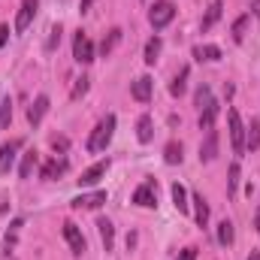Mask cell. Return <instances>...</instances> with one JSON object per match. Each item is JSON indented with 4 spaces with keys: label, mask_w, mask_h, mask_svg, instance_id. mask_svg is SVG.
Instances as JSON below:
<instances>
[{
    "label": "cell",
    "mask_w": 260,
    "mask_h": 260,
    "mask_svg": "<svg viewBox=\"0 0 260 260\" xmlns=\"http://www.w3.org/2000/svg\"><path fill=\"white\" fill-rule=\"evenodd\" d=\"M218 242H221V245H230V242H233V224H230V221H221V224H218Z\"/></svg>",
    "instance_id": "29"
},
{
    "label": "cell",
    "mask_w": 260,
    "mask_h": 260,
    "mask_svg": "<svg viewBox=\"0 0 260 260\" xmlns=\"http://www.w3.org/2000/svg\"><path fill=\"white\" fill-rule=\"evenodd\" d=\"M221 12H224V3H221V0H215V3L206 9V15H203V24H200V27H203V30H212V27L218 24Z\"/></svg>",
    "instance_id": "14"
},
{
    "label": "cell",
    "mask_w": 260,
    "mask_h": 260,
    "mask_svg": "<svg viewBox=\"0 0 260 260\" xmlns=\"http://www.w3.org/2000/svg\"><path fill=\"white\" fill-rule=\"evenodd\" d=\"M9 121H12V100L6 97L0 103V127H9Z\"/></svg>",
    "instance_id": "30"
},
{
    "label": "cell",
    "mask_w": 260,
    "mask_h": 260,
    "mask_svg": "<svg viewBox=\"0 0 260 260\" xmlns=\"http://www.w3.org/2000/svg\"><path fill=\"white\" fill-rule=\"evenodd\" d=\"M164 160L167 164H182V142H170L164 148Z\"/></svg>",
    "instance_id": "28"
},
{
    "label": "cell",
    "mask_w": 260,
    "mask_h": 260,
    "mask_svg": "<svg viewBox=\"0 0 260 260\" xmlns=\"http://www.w3.org/2000/svg\"><path fill=\"white\" fill-rule=\"evenodd\" d=\"M248 21H251V15H239L236 21H233V43H242L245 40V30H248Z\"/></svg>",
    "instance_id": "24"
},
{
    "label": "cell",
    "mask_w": 260,
    "mask_h": 260,
    "mask_svg": "<svg viewBox=\"0 0 260 260\" xmlns=\"http://www.w3.org/2000/svg\"><path fill=\"white\" fill-rule=\"evenodd\" d=\"M106 203V191H94V194H82L73 200V206L76 209H97V206H103Z\"/></svg>",
    "instance_id": "13"
},
{
    "label": "cell",
    "mask_w": 260,
    "mask_h": 260,
    "mask_svg": "<svg viewBox=\"0 0 260 260\" xmlns=\"http://www.w3.org/2000/svg\"><path fill=\"white\" fill-rule=\"evenodd\" d=\"M173 203H176V209H179V212H188V206H191V203H188V191H185L179 182L173 185Z\"/></svg>",
    "instance_id": "25"
},
{
    "label": "cell",
    "mask_w": 260,
    "mask_h": 260,
    "mask_svg": "<svg viewBox=\"0 0 260 260\" xmlns=\"http://www.w3.org/2000/svg\"><path fill=\"white\" fill-rule=\"evenodd\" d=\"M194 218H197V227L209 224V206H206L203 194H194Z\"/></svg>",
    "instance_id": "17"
},
{
    "label": "cell",
    "mask_w": 260,
    "mask_h": 260,
    "mask_svg": "<svg viewBox=\"0 0 260 260\" xmlns=\"http://www.w3.org/2000/svg\"><path fill=\"white\" fill-rule=\"evenodd\" d=\"M236 188H239V164H230V179H227V191H230V194H236Z\"/></svg>",
    "instance_id": "32"
},
{
    "label": "cell",
    "mask_w": 260,
    "mask_h": 260,
    "mask_svg": "<svg viewBox=\"0 0 260 260\" xmlns=\"http://www.w3.org/2000/svg\"><path fill=\"white\" fill-rule=\"evenodd\" d=\"M173 18H176V6H173L170 0H160V3H154V6H151V12H148V21H151V27H154V30L167 27Z\"/></svg>",
    "instance_id": "3"
},
{
    "label": "cell",
    "mask_w": 260,
    "mask_h": 260,
    "mask_svg": "<svg viewBox=\"0 0 260 260\" xmlns=\"http://www.w3.org/2000/svg\"><path fill=\"white\" fill-rule=\"evenodd\" d=\"M215 115H218V103L212 100V103L200 112V130H215Z\"/></svg>",
    "instance_id": "18"
},
{
    "label": "cell",
    "mask_w": 260,
    "mask_h": 260,
    "mask_svg": "<svg viewBox=\"0 0 260 260\" xmlns=\"http://www.w3.org/2000/svg\"><path fill=\"white\" fill-rule=\"evenodd\" d=\"M118 43H121V27H115V30H109V37H106V40L100 43V52H103V55H109V52H112V49H115Z\"/></svg>",
    "instance_id": "27"
},
{
    "label": "cell",
    "mask_w": 260,
    "mask_h": 260,
    "mask_svg": "<svg viewBox=\"0 0 260 260\" xmlns=\"http://www.w3.org/2000/svg\"><path fill=\"white\" fill-rule=\"evenodd\" d=\"M218 154V130H206V142L200 145V160H215Z\"/></svg>",
    "instance_id": "11"
},
{
    "label": "cell",
    "mask_w": 260,
    "mask_h": 260,
    "mask_svg": "<svg viewBox=\"0 0 260 260\" xmlns=\"http://www.w3.org/2000/svg\"><path fill=\"white\" fill-rule=\"evenodd\" d=\"M227 127H230L233 151H236V154H242V151H245V124H242V118H239V112H236V109H230V112H227Z\"/></svg>",
    "instance_id": "2"
},
{
    "label": "cell",
    "mask_w": 260,
    "mask_h": 260,
    "mask_svg": "<svg viewBox=\"0 0 260 260\" xmlns=\"http://www.w3.org/2000/svg\"><path fill=\"white\" fill-rule=\"evenodd\" d=\"M254 227L260 230V209H257V215H254Z\"/></svg>",
    "instance_id": "39"
},
{
    "label": "cell",
    "mask_w": 260,
    "mask_h": 260,
    "mask_svg": "<svg viewBox=\"0 0 260 260\" xmlns=\"http://www.w3.org/2000/svg\"><path fill=\"white\" fill-rule=\"evenodd\" d=\"M21 145H24L21 139H9V142L0 148V173H3V176L12 170V164H15V154H18V148H21Z\"/></svg>",
    "instance_id": "8"
},
{
    "label": "cell",
    "mask_w": 260,
    "mask_h": 260,
    "mask_svg": "<svg viewBox=\"0 0 260 260\" xmlns=\"http://www.w3.org/2000/svg\"><path fill=\"white\" fill-rule=\"evenodd\" d=\"M106 170H109V160H97L94 167H88L85 173H82V179H79V185L82 188H91V185H97L103 176H106Z\"/></svg>",
    "instance_id": "9"
},
{
    "label": "cell",
    "mask_w": 260,
    "mask_h": 260,
    "mask_svg": "<svg viewBox=\"0 0 260 260\" xmlns=\"http://www.w3.org/2000/svg\"><path fill=\"white\" fill-rule=\"evenodd\" d=\"M160 37H151L148 43H145V64H154L157 61V55H160Z\"/></svg>",
    "instance_id": "26"
},
{
    "label": "cell",
    "mask_w": 260,
    "mask_h": 260,
    "mask_svg": "<svg viewBox=\"0 0 260 260\" xmlns=\"http://www.w3.org/2000/svg\"><path fill=\"white\" fill-rule=\"evenodd\" d=\"M194 58L197 61H221V49H218V46H209V43H206V46H197Z\"/></svg>",
    "instance_id": "20"
},
{
    "label": "cell",
    "mask_w": 260,
    "mask_h": 260,
    "mask_svg": "<svg viewBox=\"0 0 260 260\" xmlns=\"http://www.w3.org/2000/svg\"><path fill=\"white\" fill-rule=\"evenodd\" d=\"M133 203L136 206H142V209H151V206H157V185L148 179V182H142L136 191H133Z\"/></svg>",
    "instance_id": "5"
},
{
    "label": "cell",
    "mask_w": 260,
    "mask_h": 260,
    "mask_svg": "<svg viewBox=\"0 0 260 260\" xmlns=\"http://www.w3.org/2000/svg\"><path fill=\"white\" fill-rule=\"evenodd\" d=\"M85 91H88V79L82 76V79H76V85H73V94H70V97H73V100H79Z\"/></svg>",
    "instance_id": "33"
},
{
    "label": "cell",
    "mask_w": 260,
    "mask_h": 260,
    "mask_svg": "<svg viewBox=\"0 0 260 260\" xmlns=\"http://www.w3.org/2000/svg\"><path fill=\"white\" fill-rule=\"evenodd\" d=\"M64 239L70 242V251H73L76 257H82V254H85V236H82V230H79L73 221H67V224H64Z\"/></svg>",
    "instance_id": "7"
},
{
    "label": "cell",
    "mask_w": 260,
    "mask_h": 260,
    "mask_svg": "<svg viewBox=\"0 0 260 260\" xmlns=\"http://www.w3.org/2000/svg\"><path fill=\"white\" fill-rule=\"evenodd\" d=\"M91 3H94V0H82V12H88V9H91Z\"/></svg>",
    "instance_id": "38"
},
{
    "label": "cell",
    "mask_w": 260,
    "mask_h": 260,
    "mask_svg": "<svg viewBox=\"0 0 260 260\" xmlns=\"http://www.w3.org/2000/svg\"><path fill=\"white\" fill-rule=\"evenodd\" d=\"M73 58H76L79 64H91V61H94V43H91L82 30L73 37Z\"/></svg>",
    "instance_id": "4"
},
{
    "label": "cell",
    "mask_w": 260,
    "mask_h": 260,
    "mask_svg": "<svg viewBox=\"0 0 260 260\" xmlns=\"http://www.w3.org/2000/svg\"><path fill=\"white\" fill-rule=\"evenodd\" d=\"M179 260H197V248L191 245V248H185L182 254H179Z\"/></svg>",
    "instance_id": "35"
},
{
    "label": "cell",
    "mask_w": 260,
    "mask_h": 260,
    "mask_svg": "<svg viewBox=\"0 0 260 260\" xmlns=\"http://www.w3.org/2000/svg\"><path fill=\"white\" fill-rule=\"evenodd\" d=\"M209 103H212V91H209V85H200V88H197V106L206 109Z\"/></svg>",
    "instance_id": "31"
},
{
    "label": "cell",
    "mask_w": 260,
    "mask_h": 260,
    "mask_svg": "<svg viewBox=\"0 0 260 260\" xmlns=\"http://www.w3.org/2000/svg\"><path fill=\"white\" fill-rule=\"evenodd\" d=\"M151 79L148 76H139V79H133V85H130V94H133V100H139V103H148L151 100Z\"/></svg>",
    "instance_id": "10"
},
{
    "label": "cell",
    "mask_w": 260,
    "mask_h": 260,
    "mask_svg": "<svg viewBox=\"0 0 260 260\" xmlns=\"http://www.w3.org/2000/svg\"><path fill=\"white\" fill-rule=\"evenodd\" d=\"M97 227H100V239H103L106 251H112V242H115V227H112V221L100 218V221H97Z\"/></svg>",
    "instance_id": "19"
},
{
    "label": "cell",
    "mask_w": 260,
    "mask_h": 260,
    "mask_svg": "<svg viewBox=\"0 0 260 260\" xmlns=\"http://www.w3.org/2000/svg\"><path fill=\"white\" fill-rule=\"evenodd\" d=\"M251 12H254V15L260 18V0H254V3H251Z\"/></svg>",
    "instance_id": "37"
},
{
    "label": "cell",
    "mask_w": 260,
    "mask_h": 260,
    "mask_svg": "<svg viewBox=\"0 0 260 260\" xmlns=\"http://www.w3.org/2000/svg\"><path fill=\"white\" fill-rule=\"evenodd\" d=\"M46 112H49V97L43 94V97H37V100L30 103V109H27V121L37 127V124L43 121V115H46Z\"/></svg>",
    "instance_id": "12"
},
{
    "label": "cell",
    "mask_w": 260,
    "mask_h": 260,
    "mask_svg": "<svg viewBox=\"0 0 260 260\" xmlns=\"http://www.w3.org/2000/svg\"><path fill=\"white\" fill-rule=\"evenodd\" d=\"M49 34H52V37H49V43H46V49H49V52H52V49H55V46H58V40H61V27H52V30H49Z\"/></svg>",
    "instance_id": "34"
},
{
    "label": "cell",
    "mask_w": 260,
    "mask_h": 260,
    "mask_svg": "<svg viewBox=\"0 0 260 260\" xmlns=\"http://www.w3.org/2000/svg\"><path fill=\"white\" fill-rule=\"evenodd\" d=\"M151 136H154V130H151V118L142 115V118L136 121V139H139V142H151Z\"/></svg>",
    "instance_id": "22"
},
{
    "label": "cell",
    "mask_w": 260,
    "mask_h": 260,
    "mask_svg": "<svg viewBox=\"0 0 260 260\" xmlns=\"http://www.w3.org/2000/svg\"><path fill=\"white\" fill-rule=\"evenodd\" d=\"M112 133H115V115L109 112L106 118H100L97 121V127H94V133H91V139H88V151H103L109 142H112Z\"/></svg>",
    "instance_id": "1"
},
{
    "label": "cell",
    "mask_w": 260,
    "mask_h": 260,
    "mask_svg": "<svg viewBox=\"0 0 260 260\" xmlns=\"http://www.w3.org/2000/svg\"><path fill=\"white\" fill-rule=\"evenodd\" d=\"M37 160H40V154H37L34 148H30V151H24V154H21L18 176H21V179H30V176H34V170H37Z\"/></svg>",
    "instance_id": "15"
},
{
    "label": "cell",
    "mask_w": 260,
    "mask_h": 260,
    "mask_svg": "<svg viewBox=\"0 0 260 260\" xmlns=\"http://www.w3.org/2000/svg\"><path fill=\"white\" fill-rule=\"evenodd\" d=\"M6 40H9V27H6V24H0V46H3Z\"/></svg>",
    "instance_id": "36"
},
{
    "label": "cell",
    "mask_w": 260,
    "mask_h": 260,
    "mask_svg": "<svg viewBox=\"0 0 260 260\" xmlns=\"http://www.w3.org/2000/svg\"><path fill=\"white\" fill-rule=\"evenodd\" d=\"M64 170H67V160H64V157H52V160L43 167V179H46V182H52V179H58Z\"/></svg>",
    "instance_id": "16"
},
{
    "label": "cell",
    "mask_w": 260,
    "mask_h": 260,
    "mask_svg": "<svg viewBox=\"0 0 260 260\" xmlns=\"http://www.w3.org/2000/svg\"><path fill=\"white\" fill-rule=\"evenodd\" d=\"M188 73H191V70H188V67H182V70H179V76L173 79V85H170V94H173V97H182V94H185V88H188Z\"/></svg>",
    "instance_id": "21"
},
{
    "label": "cell",
    "mask_w": 260,
    "mask_h": 260,
    "mask_svg": "<svg viewBox=\"0 0 260 260\" xmlns=\"http://www.w3.org/2000/svg\"><path fill=\"white\" fill-rule=\"evenodd\" d=\"M245 148H251V151H257L260 148V121L257 118L251 121V127L245 130Z\"/></svg>",
    "instance_id": "23"
},
{
    "label": "cell",
    "mask_w": 260,
    "mask_h": 260,
    "mask_svg": "<svg viewBox=\"0 0 260 260\" xmlns=\"http://www.w3.org/2000/svg\"><path fill=\"white\" fill-rule=\"evenodd\" d=\"M248 260H260V251H254V254H251V257H248Z\"/></svg>",
    "instance_id": "40"
},
{
    "label": "cell",
    "mask_w": 260,
    "mask_h": 260,
    "mask_svg": "<svg viewBox=\"0 0 260 260\" xmlns=\"http://www.w3.org/2000/svg\"><path fill=\"white\" fill-rule=\"evenodd\" d=\"M37 3H40V0H21L18 15H15V34H24V30L30 27V21H34V15H37Z\"/></svg>",
    "instance_id": "6"
}]
</instances>
